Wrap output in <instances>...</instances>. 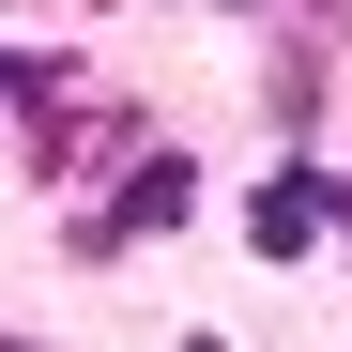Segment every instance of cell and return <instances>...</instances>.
<instances>
[{"instance_id": "1", "label": "cell", "mask_w": 352, "mask_h": 352, "mask_svg": "<svg viewBox=\"0 0 352 352\" xmlns=\"http://www.w3.org/2000/svg\"><path fill=\"white\" fill-rule=\"evenodd\" d=\"M322 214H337V168H276V184L245 199V245H261V261H307Z\"/></svg>"}, {"instance_id": "2", "label": "cell", "mask_w": 352, "mask_h": 352, "mask_svg": "<svg viewBox=\"0 0 352 352\" xmlns=\"http://www.w3.org/2000/svg\"><path fill=\"white\" fill-rule=\"evenodd\" d=\"M184 199H199V184H184V153H153L138 184H123V199L92 214V245H138V230H168V214H184Z\"/></svg>"}, {"instance_id": "3", "label": "cell", "mask_w": 352, "mask_h": 352, "mask_svg": "<svg viewBox=\"0 0 352 352\" xmlns=\"http://www.w3.org/2000/svg\"><path fill=\"white\" fill-rule=\"evenodd\" d=\"M0 352H16V337H0Z\"/></svg>"}]
</instances>
